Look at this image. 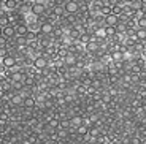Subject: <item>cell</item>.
Here are the masks:
<instances>
[{"instance_id": "1", "label": "cell", "mask_w": 146, "mask_h": 144, "mask_svg": "<svg viewBox=\"0 0 146 144\" xmlns=\"http://www.w3.org/2000/svg\"><path fill=\"white\" fill-rule=\"evenodd\" d=\"M44 11H46V5H44V2H32V5H30V13H32L33 16H43Z\"/></svg>"}, {"instance_id": "2", "label": "cell", "mask_w": 146, "mask_h": 144, "mask_svg": "<svg viewBox=\"0 0 146 144\" xmlns=\"http://www.w3.org/2000/svg\"><path fill=\"white\" fill-rule=\"evenodd\" d=\"M64 11H65L67 15H76L78 11H80V5H78V2H75V0L64 2Z\"/></svg>"}, {"instance_id": "3", "label": "cell", "mask_w": 146, "mask_h": 144, "mask_svg": "<svg viewBox=\"0 0 146 144\" xmlns=\"http://www.w3.org/2000/svg\"><path fill=\"white\" fill-rule=\"evenodd\" d=\"M52 30H54V24L49 21H44V22H40V33L44 36H51Z\"/></svg>"}, {"instance_id": "4", "label": "cell", "mask_w": 146, "mask_h": 144, "mask_svg": "<svg viewBox=\"0 0 146 144\" xmlns=\"http://www.w3.org/2000/svg\"><path fill=\"white\" fill-rule=\"evenodd\" d=\"M29 33V27L26 25V22H18L15 24V36L21 38V36H26Z\"/></svg>"}, {"instance_id": "5", "label": "cell", "mask_w": 146, "mask_h": 144, "mask_svg": "<svg viewBox=\"0 0 146 144\" xmlns=\"http://www.w3.org/2000/svg\"><path fill=\"white\" fill-rule=\"evenodd\" d=\"M0 63H2V67L3 68H13V67H16L18 65V59L15 57V55H5L2 60H0Z\"/></svg>"}, {"instance_id": "6", "label": "cell", "mask_w": 146, "mask_h": 144, "mask_svg": "<svg viewBox=\"0 0 146 144\" xmlns=\"http://www.w3.org/2000/svg\"><path fill=\"white\" fill-rule=\"evenodd\" d=\"M117 24H119V18L114 16L113 13L103 16V25H105V27H116Z\"/></svg>"}, {"instance_id": "7", "label": "cell", "mask_w": 146, "mask_h": 144, "mask_svg": "<svg viewBox=\"0 0 146 144\" xmlns=\"http://www.w3.org/2000/svg\"><path fill=\"white\" fill-rule=\"evenodd\" d=\"M64 63H65V68H72V67H75L78 63V57L73 52H67L64 55Z\"/></svg>"}, {"instance_id": "8", "label": "cell", "mask_w": 146, "mask_h": 144, "mask_svg": "<svg viewBox=\"0 0 146 144\" xmlns=\"http://www.w3.org/2000/svg\"><path fill=\"white\" fill-rule=\"evenodd\" d=\"M33 67H35L36 70H44L48 68V59L44 57V55H36L35 60H33Z\"/></svg>"}, {"instance_id": "9", "label": "cell", "mask_w": 146, "mask_h": 144, "mask_svg": "<svg viewBox=\"0 0 146 144\" xmlns=\"http://www.w3.org/2000/svg\"><path fill=\"white\" fill-rule=\"evenodd\" d=\"M99 46H100L99 41L92 38L88 44H84V49H86V52H88V54H95V52H99Z\"/></svg>"}, {"instance_id": "10", "label": "cell", "mask_w": 146, "mask_h": 144, "mask_svg": "<svg viewBox=\"0 0 146 144\" xmlns=\"http://www.w3.org/2000/svg\"><path fill=\"white\" fill-rule=\"evenodd\" d=\"M2 36H3L5 40H10L15 36V25H8L5 29H2Z\"/></svg>"}, {"instance_id": "11", "label": "cell", "mask_w": 146, "mask_h": 144, "mask_svg": "<svg viewBox=\"0 0 146 144\" xmlns=\"http://www.w3.org/2000/svg\"><path fill=\"white\" fill-rule=\"evenodd\" d=\"M133 36H135L137 41H146V30L145 29H137L133 32Z\"/></svg>"}, {"instance_id": "12", "label": "cell", "mask_w": 146, "mask_h": 144, "mask_svg": "<svg viewBox=\"0 0 146 144\" xmlns=\"http://www.w3.org/2000/svg\"><path fill=\"white\" fill-rule=\"evenodd\" d=\"M22 100H24V98H22V95L21 94H13L11 95V104H13V106H22Z\"/></svg>"}, {"instance_id": "13", "label": "cell", "mask_w": 146, "mask_h": 144, "mask_svg": "<svg viewBox=\"0 0 146 144\" xmlns=\"http://www.w3.org/2000/svg\"><path fill=\"white\" fill-rule=\"evenodd\" d=\"M22 106L27 108V109L35 108V98H33V97H26L24 100H22Z\"/></svg>"}, {"instance_id": "14", "label": "cell", "mask_w": 146, "mask_h": 144, "mask_svg": "<svg viewBox=\"0 0 146 144\" xmlns=\"http://www.w3.org/2000/svg\"><path fill=\"white\" fill-rule=\"evenodd\" d=\"M52 15H54L56 18H62V16L65 15L64 5H54V7H52Z\"/></svg>"}, {"instance_id": "15", "label": "cell", "mask_w": 146, "mask_h": 144, "mask_svg": "<svg viewBox=\"0 0 146 144\" xmlns=\"http://www.w3.org/2000/svg\"><path fill=\"white\" fill-rule=\"evenodd\" d=\"M76 131H78V135H80V136H88V135H89V128H88V125H86V124L76 127Z\"/></svg>"}, {"instance_id": "16", "label": "cell", "mask_w": 146, "mask_h": 144, "mask_svg": "<svg viewBox=\"0 0 146 144\" xmlns=\"http://www.w3.org/2000/svg\"><path fill=\"white\" fill-rule=\"evenodd\" d=\"M106 71H108L110 76H119V68H117L116 63H111L108 67V70H106Z\"/></svg>"}, {"instance_id": "17", "label": "cell", "mask_w": 146, "mask_h": 144, "mask_svg": "<svg viewBox=\"0 0 146 144\" xmlns=\"http://www.w3.org/2000/svg\"><path fill=\"white\" fill-rule=\"evenodd\" d=\"M70 124H72L73 127H80V125H83V117L81 116H75V117H72L70 119Z\"/></svg>"}, {"instance_id": "18", "label": "cell", "mask_w": 146, "mask_h": 144, "mask_svg": "<svg viewBox=\"0 0 146 144\" xmlns=\"http://www.w3.org/2000/svg\"><path fill=\"white\" fill-rule=\"evenodd\" d=\"M137 29H145L146 30V16H143V18H140L138 21H137Z\"/></svg>"}, {"instance_id": "19", "label": "cell", "mask_w": 146, "mask_h": 144, "mask_svg": "<svg viewBox=\"0 0 146 144\" xmlns=\"http://www.w3.org/2000/svg\"><path fill=\"white\" fill-rule=\"evenodd\" d=\"M105 32H106V38L116 36V27H105Z\"/></svg>"}, {"instance_id": "20", "label": "cell", "mask_w": 146, "mask_h": 144, "mask_svg": "<svg viewBox=\"0 0 146 144\" xmlns=\"http://www.w3.org/2000/svg\"><path fill=\"white\" fill-rule=\"evenodd\" d=\"M89 135L94 138H99L100 131H99V127H92V128H89Z\"/></svg>"}, {"instance_id": "21", "label": "cell", "mask_w": 146, "mask_h": 144, "mask_svg": "<svg viewBox=\"0 0 146 144\" xmlns=\"http://www.w3.org/2000/svg\"><path fill=\"white\" fill-rule=\"evenodd\" d=\"M8 122V112H0V125H5Z\"/></svg>"}, {"instance_id": "22", "label": "cell", "mask_w": 146, "mask_h": 144, "mask_svg": "<svg viewBox=\"0 0 146 144\" xmlns=\"http://www.w3.org/2000/svg\"><path fill=\"white\" fill-rule=\"evenodd\" d=\"M132 144H141V139L140 138H132Z\"/></svg>"}, {"instance_id": "23", "label": "cell", "mask_w": 146, "mask_h": 144, "mask_svg": "<svg viewBox=\"0 0 146 144\" xmlns=\"http://www.w3.org/2000/svg\"><path fill=\"white\" fill-rule=\"evenodd\" d=\"M0 36H2V27H0Z\"/></svg>"}, {"instance_id": "24", "label": "cell", "mask_w": 146, "mask_h": 144, "mask_svg": "<svg viewBox=\"0 0 146 144\" xmlns=\"http://www.w3.org/2000/svg\"><path fill=\"white\" fill-rule=\"evenodd\" d=\"M11 144H18V143H11Z\"/></svg>"}]
</instances>
